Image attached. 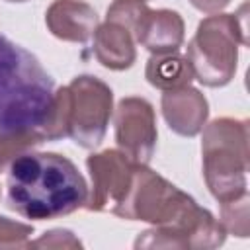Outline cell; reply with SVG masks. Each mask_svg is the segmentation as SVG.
<instances>
[{"label": "cell", "mask_w": 250, "mask_h": 250, "mask_svg": "<svg viewBox=\"0 0 250 250\" xmlns=\"http://www.w3.org/2000/svg\"><path fill=\"white\" fill-rule=\"evenodd\" d=\"M248 127L229 117L215 119L203 133V172L211 193L230 201L246 193Z\"/></svg>", "instance_id": "277c9868"}, {"label": "cell", "mask_w": 250, "mask_h": 250, "mask_svg": "<svg viewBox=\"0 0 250 250\" xmlns=\"http://www.w3.org/2000/svg\"><path fill=\"white\" fill-rule=\"evenodd\" d=\"M92 176V193H88V209L111 213L125 201L135 174V162H131L123 152L104 150L92 154L86 160Z\"/></svg>", "instance_id": "8992f818"}, {"label": "cell", "mask_w": 250, "mask_h": 250, "mask_svg": "<svg viewBox=\"0 0 250 250\" xmlns=\"http://www.w3.org/2000/svg\"><path fill=\"white\" fill-rule=\"evenodd\" d=\"M55 98V82L23 47L0 35V139L41 133Z\"/></svg>", "instance_id": "7a4b0ae2"}, {"label": "cell", "mask_w": 250, "mask_h": 250, "mask_svg": "<svg viewBox=\"0 0 250 250\" xmlns=\"http://www.w3.org/2000/svg\"><path fill=\"white\" fill-rule=\"evenodd\" d=\"M146 8L148 6L145 4V0H115L107 8V21L119 23L133 33Z\"/></svg>", "instance_id": "4fadbf2b"}, {"label": "cell", "mask_w": 250, "mask_h": 250, "mask_svg": "<svg viewBox=\"0 0 250 250\" xmlns=\"http://www.w3.org/2000/svg\"><path fill=\"white\" fill-rule=\"evenodd\" d=\"M51 33L62 41H88L98 25V14L92 6L78 0H55L45 16Z\"/></svg>", "instance_id": "30bf717a"}, {"label": "cell", "mask_w": 250, "mask_h": 250, "mask_svg": "<svg viewBox=\"0 0 250 250\" xmlns=\"http://www.w3.org/2000/svg\"><path fill=\"white\" fill-rule=\"evenodd\" d=\"M162 113L172 131L184 137L197 135L207 119V100L199 90L182 86L162 94Z\"/></svg>", "instance_id": "ba28073f"}, {"label": "cell", "mask_w": 250, "mask_h": 250, "mask_svg": "<svg viewBox=\"0 0 250 250\" xmlns=\"http://www.w3.org/2000/svg\"><path fill=\"white\" fill-rule=\"evenodd\" d=\"M238 18L219 14L205 18L193 39L188 45L186 59L191 64L193 78L205 86H225L236 70V45H246L248 39Z\"/></svg>", "instance_id": "5b68a950"}, {"label": "cell", "mask_w": 250, "mask_h": 250, "mask_svg": "<svg viewBox=\"0 0 250 250\" xmlns=\"http://www.w3.org/2000/svg\"><path fill=\"white\" fill-rule=\"evenodd\" d=\"M94 55L96 59L111 68L123 70L135 62V47L131 31L119 23L107 21L94 31Z\"/></svg>", "instance_id": "8fae6325"}, {"label": "cell", "mask_w": 250, "mask_h": 250, "mask_svg": "<svg viewBox=\"0 0 250 250\" xmlns=\"http://www.w3.org/2000/svg\"><path fill=\"white\" fill-rule=\"evenodd\" d=\"M223 229L238 236L248 234V197L246 193L223 203Z\"/></svg>", "instance_id": "5bb4252c"}, {"label": "cell", "mask_w": 250, "mask_h": 250, "mask_svg": "<svg viewBox=\"0 0 250 250\" xmlns=\"http://www.w3.org/2000/svg\"><path fill=\"white\" fill-rule=\"evenodd\" d=\"M133 35L145 49L154 55L176 53L184 41V21L178 12L146 8Z\"/></svg>", "instance_id": "9c48e42d"}, {"label": "cell", "mask_w": 250, "mask_h": 250, "mask_svg": "<svg viewBox=\"0 0 250 250\" xmlns=\"http://www.w3.org/2000/svg\"><path fill=\"white\" fill-rule=\"evenodd\" d=\"M33 232V227L0 217V246H21V240Z\"/></svg>", "instance_id": "9a60e30c"}, {"label": "cell", "mask_w": 250, "mask_h": 250, "mask_svg": "<svg viewBox=\"0 0 250 250\" xmlns=\"http://www.w3.org/2000/svg\"><path fill=\"white\" fill-rule=\"evenodd\" d=\"M197 10L207 12V14H215L219 10H223L230 0H189Z\"/></svg>", "instance_id": "2e32d148"}, {"label": "cell", "mask_w": 250, "mask_h": 250, "mask_svg": "<svg viewBox=\"0 0 250 250\" xmlns=\"http://www.w3.org/2000/svg\"><path fill=\"white\" fill-rule=\"evenodd\" d=\"M88 201L78 168L57 152H23L10 162L8 205L25 219L45 221L70 215Z\"/></svg>", "instance_id": "6da1fadb"}, {"label": "cell", "mask_w": 250, "mask_h": 250, "mask_svg": "<svg viewBox=\"0 0 250 250\" xmlns=\"http://www.w3.org/2000/svg\"><path fill=\"white\" fill-rule=\"evenodd\" d=\"M145 76L154 88L166 92V90L189 86V82L193 80V70L186 57H180L176 53H166L148 59Z\"/></svg>", "instance_id": "7c38bea8"}, {"label": "cell", "mask_w": 250, "mask_h": 250, "mask_svg": "<svg viewBox=\"0 0 250 250\" xmlns=\"http://www.w3.org/2000/svg\"><path fill=\"white\" fill-rule=\"evenodd\" d=\"M8 2H25V0H8Z\"/></svg>", "instance_id": "e0dca14e"}, {"label": "cell", "mask_w": 250, "mask_h": 250, "mask_svg": "<svg viewBox=\"0 0 250 250\" xmlns=\"http://www.w3.org/2000/svg\"><path fill=\"white\" fill-rule=\"evenodd\" d=\"M115 141L123 154L146 166L156 146V123L152 105L141 98H125L115 111Z\"/></svg>", "instance_id": "52a82bcc"}, {"label": "cell", "mask_w": 250, "mask_h": 250, "mask_svg": "<svg viewBox=\"0 0 250 250\" xmlns=\"http://www.w3.org/2000/svg\"><path fill=\"white\" fill-rule=\"evenodd\" d=\"M111 115V90L98 78L78 76L53 98L51 113L41 127L45 141L72 137L76 145L94 148L102 143Z\"/></svg>", "instance_id": "3957f363"}]
</instances>
